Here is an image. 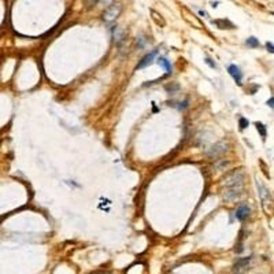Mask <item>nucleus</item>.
Masks as SVG:
<instances>
[{"instance_id": "10", "label": "nucleus", "mask_w": 274, "mask_h": 274, "mask_svg": "<svg viewBox=\"0 0 274 274\" xmlns=\"http://www.w3.org/2000/svg\"><path fill=\"white\" fill-rule=\"evenodd\" d=\"M258 185V189H259V195H260V197H262V200L265 203L270 202V192H269V189H266V188L263 187V185H260V184H256Z\"/></svg>"}, {"instance_id": "17", "label": "nucleus", "mask_w": 274, "mask_h": 274, "mask_svg": "<svg viewBox=\"0 0 274 274\" xmlns=\"http://www.w3.org/2000/svg\"><path fill=\"white\" fill-rule=\"evenodd\" d=\"M226 166H229V160H222L221 163H218V165H215V169H221V167H226Z\"/></svg>"}, {"instance_id": "19", "label": "nucleus", "mask_w": 274, "mask_h": 274, "mask_svg": "<svg viewBox=\"0 0 274 274\" xmlns=\"http://www.w3.org/2000/svg\"><path fill=\"white\" fill-rule=\"evenodd\" d=\"M247 126H248V121H247L245 118H240V127H241V129H245Z\"/></svg>"}, {"instance_id": "12", "label": "nucleus", "mask_w": 274, "mask_h": 274, "mask_svg": "<svg viewBox=\"0 0 274 274\" xmlns=\"http://www.w3.org/2000/svg\"><path fill=\"white\" fill-rule=\"evenodd\" d=\"M250 262H251V258H245V259L238 260V262L235 265V271H238V270H241V269H244V267H247Z\"/></svg>"}, {"instance_id": "18", "label": "nucleus", "mask_w": 274, "mask_h": 274, "mask_svg": "<svg viewBox=\"0 0 274 274\" xmlns=\"http://www.w3.org/2000/svg\"><path fill=\"white\" fill-rule=\"evenodd\" d=\"M187 107H188V100H184L182 103L177 104V108H178V110H185Z\"/></svg>"}, {"instance_id": "22", "label": "nucleus", "mask_w": 274, "mask_h": 274, "mask_svg": "<svg viewBox=\"0 0 274 274\" xmlns=\"http://www.w3.org/2000/svg\"><path fill=\"white\" fill-rule=\"evenodd\" d=\"M266 48H267V49H269L270 52H273V51H274V49H273V43H269V41H267V43H266Z\"/></svg>"}, {"instance_id": "4", "label": "nucleus", "mask_w": 274, "mask_h": 274, "mask_svg": "<svg viewBox=\"0 0 274 274\" xmlns=\"http://www.w3.org/2000/svg\"><path fill=\"white\" fill-rule=\"evenodd\" d=\"M241 195H243V187H233V188H229V191L225 192L223 199L226 202H235Z\"/></svg>"}, {"instance_id": "23", "label": "nucleus", "mask_w": 274, "mask_h": 274, "mask_svg": "<svg viewBox=\"0 0 274 274\" xmlns=\"http://www.w3.org/2000/svg\"><path fill=\"white\" fill-rule=\"evenodd\" d=\"M274 99H273V97H270V100H269V102H267V104H269V106H270V107L271 108H273V106H274Z\"/></svg>"}, {"instance_id": "21", "label": "nucleus", "mask_w": 274, "mask_h": 274, "mask_svg": "<svg viewBox=\"0 0 274 274\" xmlns=\"http://www.w3.org/2000/svg\"><path fill=\"white\" fill-rule=\"evenodd\" d=\"M97 1H99V0H87V3H88V6H89V7H93V6H95Z\"/></svg>"}, {"instance_id": "5", "label": "nucleus", "mask_w": 274, "mask_h": 274, "mask_svg": "<svg viewBox=\"0 0 274 274\" xmlns=\"http://www.w3.org/2000/svg\"><path fill=\"white\" fill-rule=\"evenodd\" d=\"M112 39H114V43L119 45V44H122L126 40V32L122 28L115 26V28L112 29Z\"/></svg>"}, {"instance_id": "11", "label": "nucleus", "mask_w": 274, "mask_h": 274, "mask_svg": "<svg viewBox=\"0 0 274 274\" xmlns=\"http://www.w3.org/2000/svg\"><path fill=\"white\" fill-rule=\"evenodd\" d=\"M158 63L160 64V66H163V67H165V70H166L167 74H171V72H173V67H171L170 62H169L166 58H158Z\"/></svg>"}, {"instance_id": "6", "label": "nucleus", "mask_w": 274, "mask_h": 274, "mask_svg": "<svg viewBox=\"0 0 274 274\" xmlns=\"http://www.w3.org/2000/svg\"><path fill=\"white\" fill-rule=\"evenodd\" d=\"M158 55V51H152V52H150L148 55H145L143 58V59L140 60V63L137 64V69H144V67H147V66H150V64L154 62V59H155V56Z\"/></svg>"}, {"instance_id": "7", "label": "nucleus", "mask_w": 274, "mask_h": 274, "mask_svg": "<svg viewBox=\"0 0 274 274\" xmlns=\"http://www.w3.org/2000/svg\"><path fill=\"white\" fill-rule=\"evenodd\" d=\"M251 212V208L247 204H243V206H240L237 208V211H236V218L240 219V221H244V219L248 218V215H250Z\"/></svg>"}, {"instance_id": "14", "label": "nucleus", "mask_w": 274, "mask_h": 274, "mask_svg": "<svg viewBox=\"0 0 274 274\" xmlns=\"http://www.w3.org/2000/svg\"><path fill=\"white\" fill-rule=\"evenodd\" d=\"M166 91L170 93V95H175V92L180 91V85L178 84H173V85H167Z\"/></svg>"}, {"instance_id": "15", "label": "nucleus", "mask_w": 274, "mask_h": 274, "mask_svg": "<svg viewBox=\"0 0 274 274\" xmlns=\"http://www.w3.org/2000/svg\"><path fill=\"white\" fill-rule=\"evenodd\" d=\"M255 126H256V129L259 130V133H260V136H262L263 139H266V127H265V125L260 122H256Z\"/></svg>"}, {"instance_id": "24", "label": "nucleus", "mask_w": 274, "mask_h": 274, "mask_svg": "<svg viewBox=\"0 0 274 274\" xmlns=\"http://www.w3.org/2000/svg\"><path fill=\"white\" fill-rule=\"evenodd\" d=\"M199 14H200V15H203V16H207V14H206V12H204V11H202V10L199 11Z\"/></svg>"}, {"instance_id": "3", "label": "nucleus", "mask_w": 274, "mask_h": 274, "mask_svg": "<svg viewBox=\"0 0 274 274\" xmlns=\"http://www.w3.org/2000/svg\"><path fill=\"white\" fill-rule=\"evenodd\" d=\"M226 151H227V144L225 143V141H219V143L214 144V145L210 148V151L207 152V155L212 159H217L222 155V154H225Z\"/></svg>"}, {"instance_id": "2", "label": "nucleus", "mask_w": 274, "mask_h": 274, "mask_svg": "<svg viewBox=\"0 0 274 274\" xmlns=\"http://www.w3.org/2000/svg\"><path fill=\"white\" fill-rule=\"evenodd\" d=\"M243 182H244V171L240 169V170L233 171L229 177L225 181V185L227 188H233V187H243Z\"/></svg>"}, {"instance_id": "20", "label": "nucleus", "mask_w": 274, "mask_h": 274, "mask_svg": "<svg viewBox=\"0 0 274 274\" xmlns=\"http://www.w3.org/2000/svg\"><path fill=\"white\" fill-rule=\"evenodd\" d=\"M206 63L208 64V66H211V67H217V64H215V63H214V62H212V60H211V59H208V58H207V59H206Z\"/></svg>"}, {"instance_id": "9", "label": "nucleus", "mask_w": 274, "mask_h": 274, "mask_svg": "<svg viewBox=\"0 0 274 274\" xmlns=\"http://www.w3.org/2000/svg\"><path fill=\"white\" fill-rule=\"evenodd\" d=\"M212 24H215L219 29H235V25L229 22L227 19H217L212 21Z\"/></svg>"}, {"instance_id": "16", "label": "nucleus", "mask_w": 274, "mask_h": 274, "mask_svg": "<svg viewBox=\"0 0 274 274\" xmlns=\"http://www.w3.org/2000/svg\"><path fill=\"white\" fill-rule=\"evenodd\" d=\"M145 43H147V39H145V37L141 36V37L137 39V47L139 48H144L145 47Z\"/></svg>"}, {"instance_id": "8", "label": "nucleus", "mask_w": 274, "mask_h": 274, "mask_svg": "<svg viewBox=\"0 0 274 274\" xmlns=\"http://www.w3.org/2000/svg\"><path fill=\"white\" fill-rule=\"evenodd\" d=\"M227 72H229V74H230L233 78H235L236 82H237V84H241L243 74H241V72H240V69H238L236 64H230V66L227 67Z\"/></svg>"}, {"instance_id": "13", "label": "nucleus", "mask_w": 274, "mask_h": 274, "mask_svg": "<svg viewBox=\"0 0 274 274\" xmlns=\"http://www.w3.org/2000/svg\"><path fill=\"white\" fill-rule=\"evenodd\" d=\"M245 44L248 45V47H251V48L259 47V41H258V39H255V37H250V39H247Z\"/></svg>"}, {"instance_id": "1", "label": "nucleus", "mask_w": 274, "mask_h": 274, "mask_svg": "<svg viewBox=\"0 0 274 274\" xmlns=\"http://www.w3.org/2000/svg\"><path fill=\"white\" fill-rule=\"evenodd\" d=\"M121 11H122V4L121 3H111L106 10H104L102 18H103V21L106 24H111V22H114V21L121 15Z\"/></svg>"}]
</instances>
